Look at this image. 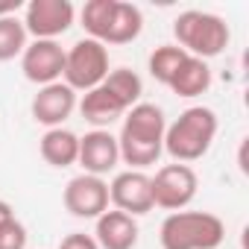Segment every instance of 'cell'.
Instances as JSON below:
<instances>
[{"instance_id":"cell-22","label":"cell","mask_w":249,"mask_h":249,"mask_svg":"<svg viewBox=\"0 0 249 249\" xmlns=\"http://www.w3.org/2000/svg\"><path fill=\"white\" fill-rule=\"evenodd\" d=\"M27 237H30L27 226L18 217H12L0 226V249H27Z\"/></svg>"},{"instance_id":"cell-21","label":"cell","mask_w":249,"mask_h":249,"mask_svg":"<svg viewBox=\"0 0 249 249\" xmlns=\"http://www.w3.org/2000/svg\"><path fill=\"white\" fill-rule=\"evenodd\" d=\"M27 50V30L24 21L12 18H0V62H9Z\"/></svg>"},{"instance_id":"cell-19","label":"cell","mask_w":249,"mask_h":249,"mask_svg":"<svg viewBox=\"0 0 249 249\" xmlns=\"http://www.w3.org/2000/svg\"><path fill=\"white\" fill-rule=\"evenodd\" d=\"M114 6H117V0H88V3L82 6V27L88 33V38L100 41L106 38L108 33V24H111V15H114Z\"/></svg>"},{"instance_id":"cell-25","label":"cell","mask_w":249,"mask_h":249,"mask_svg":"<svg viewBox=\"0 0 249 249\" xmlns=\"http://www.w3.org/2000/svg\"><path fill=\"white\" fill-rule=\"evenodd\" d=\"M15 217V211H12V205L6 202V199H0V226H3L6 220H12Z\"/></svg>"},{"instance_id":"cell-17","label":"cell","mask_w":249,"mask_h":249,"mask_svg":"<svg viewBox=\"0 0 249 249\" xmlns=\"http://www.w3.org/2000/svg\"><path fill=\"white\" fill-rule=\"evenodd\" d=\"M141 30H144V15H141V9H138L135 3H123V0H117L103 44H129V41H135V38L141 36Z\"/></svg>"},{"instance_id":"cell-8","label":"cell","mask_w":249,"mask_h":249,"mask_svg":"<svg viewBox=\"0 0 249 249\" xmlns=\"http://www.w3.org/2000/svg\"><path fill=\"white\" fill-rule=\"evenodd\" d=\"M108 199L114 202L117 211L138 217V214H150L153 205V185L150 176L144 170H123L111 179L108 185Z\"/></svg>"},{"instance_id":"cell-2","label":"cell","mask_w":249,"mask_h":249,"mask_svg":"<svg viewBox=\"0 0 249 249\" xmlns=\"http://www.w3.org/2000/svg\"><path fill=\"white\" fill-rule=\"evenodd\" d=\"M217 138V114L205 106L185 108L164 132V153L176 164H191L202 159Z\"/></svg>"},{"instance_id":"cell-16","label":"cell","mask_w":249,"mask_h":249,"mask_svg":"<svg viewBox=\"0 0 249 249\" xmlns=\"http://www.w3.org/2000/svg\"><path fill=\"white\" fill-rule=\"evenodd\" d=\"M167 88H170L176 97H185V100L199 97V94H205V91L211 88V68H208L202 59H196V56H188V59L179 65V71H176V76L170 79Z\"/></svg>"},{"instance_id":"cell-20","label":"cell","mask_w":249,"mask_h":249,"mask_svg":"<svg viewBox=\"0 0 249 249\" xmlns=\"http://www.w3.org/2000/svg\"><path fill=\"white\" fill-rule=\"evenodd\" d=\"M188 59V53L176 44H161L150 53V76L161 85H170V79L176 76L179 65Z\"/></svg>"},{"instance_id":"cell-5","label":"cell","mask_w":249,"mask_h":249,"mask_svg":"<svg viewBox=\"0 0 249 249\" xmlns=\"http://www.w3.org/2000/svg\"><path fill=\"white\" fill-rule=\"evenodd\" d=\"M65 85L73 91H91L108 76V47L82 38L71 50H65Z\"/></svg>"},{"instance_id":"cell-23","label":"cell","mask_w":249,"mask_h":249,"mask_svg":"<svg viewBox=\"0 0 249 249\" xmlns=\"http://www.w3.org/2000/svg\"><path fill=\"white\" fill-rule=\"evenodd\" d=\"M59 249H100V246H97V240H94L91 234H85V231H73V234L62 237Z\"/></svg>"},{"instance_id":"cell-14","label":"cell","mask_w":249,"mask_h":249,"mask_svg":"<svg viewBox=\"0 0 249 249\" xmlns=\"http://www.w3.org/2000/svg\"><path fill=\"white\" fill-rule=\"evenodd\" d=\"M79 111H82V117H85L88 123H94L97 129H103V126H108V123H114L117 117H123L129 108H126V103H123L117 94H111V91L100 82L97 88H91V91L82 94Z\"/></svg>"},{"instance_id":"cell-11","label":"cell","mask_w":249,"mask_h":249,"mask_svg":"<svg viewBox=\"0 0 249 249\" xmlns=\"http://www.w3.org/2000/svg\"><path fill=\"white\" fill-rule=\"evenodd\" d=\"M73 108H76V91L68 88L65 82H53V85L38 88V94L33 97V106H30L33 120L41 123V126H47V129L62 126V123L73 114Z\"/></svg>"},{"instance_id":"cell-9","label":"cell","mask_w":249,"mask_h":249,"mask_svg":"<svg viewBox=\"0 0 249 249\" xmlns=\"http://www.w3.org/2000/svg\"><path fill=\"white\" fill-rule=\"evenodd\" d=\"M65 208L79 217V220H97L103 211H108V185L100 179V176H88V173H79L68 182L65 194Z\"/></svg>"},{"instance_id":"cell-24","label":"cell","mask_w":249,"mask_h":249,"mask_svg":"<svg viewBox=\"0 0 249 249\" xmlns=\"http://www.w3.org/2000/svg\"><path fill=\"white\" fill-rule=\"evenodd\" d=\"M21 6H24L21 0H0V18H12Z\"/></svg>"},{"instance_id":"cell-15","label":"cell","mask_w":249,"mask_h":249,"mask_svg":"<svg viewBox=\"0 0 249 249\" xmlns=\"http://www.w3.org/2000/svg\"><path fill=\"white\" fill-rule=\"evenodd\" d=\"M38 150H41V159L50 167H71L79 159V135H73L71 129H62V126L47 129L41 135Z\"/></svg>"},{"instance_id":"cell-10","label":"cell","mask_w":249,"mask_h":249,"mask_svg":"<svg viewBox=\"0 0 249 249\" xmlns=\"http://www.w3.org/2000/svg\"><path fill=\"white\" fill-rule=\"evenodd\" d=\"M21 71L36 85H53L65 73V50L59 41H33L21 53Z\"/></svg>"},{"instance_id":"cell-7","label":"cell","mask_w":249,"mask_h":249,"mask_svg":"<svg viewBox=\"0 0 249 249\" xmlns=\"http://www.w3.org/2000/svg\"><path fill=\"white\" fill-rule=\"evenodd\" d=\"M76 9L71 0H30L24 30L27 36H36V41H56L73 27Z\"/></svg>"},{"instance_id":"cell-1","label":"cell","mask_w":249,"mask_h":249,"mask_svg":"<svg viewBox=\"0 0 249 249\" xmlns=\"http://www.w3.org/2000/svg\"><path fill=\"white\" fill-rule=\"evenodd\" d=\"M164 132L167 120L161 106L156 103H138L123 114V126L117 135V150L120 159L132 170H144L156 164L164 153Z\"/></svg>"},{"instance_id":"cell-13","label":"cell","mask_w":249,"mask_h":249,"mask_svg":"<svg viewBox=\"0 0 249 249\" xmlns=\"http://www.w3.org/2000/svg\"><path fill=\"white\" fill-rule=\"evenodd\" d=\"M94 240L100 249H135L138 243V223L135 217L123 214V211H103L97 217Z\"/></svg>"},{"instance_id":"cell-6","label":"cell","mask_w":249,"mask_h":249,"mask_svg":"<svg viewBox=\"0 0 249 249\" xmlns=\"http://www.w3.org/2000/svg\"><path fill=\"white\" fill-rule=\"evenodd\" d=\"M150 185H153V205L164 211H182L194 202L199 179L191 164H164L156 170V176H150Z\"/></svg>"},{"instance_id":"cell-3","label":"cell","mask_w":249,"mask_h":249,"mask_svg":"<svg viewBox=\"0 0 249 249\" xmlns=\"http://www.w3.org/2000/svg\"><path fill=\"white\" fill-rule=\"evenodd\" d=\"M161 249H217L226 240V226L211 211H173L159 229Z\"/></svg>"},{"instance_id":"cell-18","label":"cell","mask_w":249,"mask_h":249,"mask_svg":"<svg viewBox=\"0 0 249 249\" xmlns=\"http://www.w3.org/2000/svg\"><path fill=\"white\" fill-rule=\"evenodd\" d=\"M103 85H106L111 94H117L123 103H126V108L138 106V103H141V94H144L141 76H138L135 71H129V68H114V71H108V76L103 79Z\"/></svg>"},{"instance_id":"cell-12","label":"cell","mask_w":249,"mask_h":249,"mask_svg":"<svg viewBox=\"0 0 249 249\" xmlns=\"http://www.w3.org/2000/svg\"><path fill=\"white\" fill-rule=\"evenodd\" d=\"M82 170L88 176H106L117 167L120 161V150H117V138L108 129H94L85 132V138H79V159Z\"/></svg>"},{"instance_id":"cell-4","label":"cell","mask_w":249,"mask_h":249,"mask_svg":"<svg viewBox=\"0 0 249 249\" xmlns=\"http://www.w3.org/2000/svg\"><path fill=\"white\" fill-rule=\"evenodd\" d=\"M173 36H176V47H182L188 56L196 59H214L229 47V24L220 15L211 12H199V9H188L173 21Z\"/></svg>"}]
</instances>
